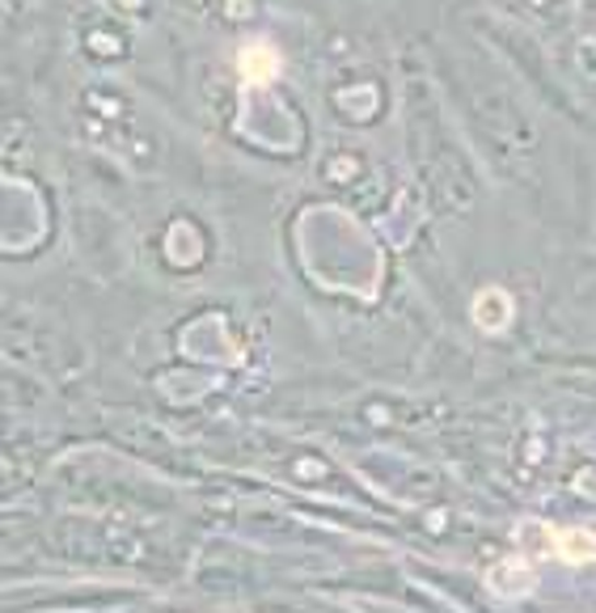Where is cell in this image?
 I'll return each mask as SVG.
<instances>
[{
  "label": "cell",
  "mask_w": 596,
  "mask_h": 613,
  "mask_svg": "<svg viewBox=\"0 0 596 613\" xmlns=\"http://www.w3.org/2000/svg\"><path fill=\"white\" fill-rule=\"evenodd\" d=\"M554 554L563 558V563H596V533L588 529H563L559 538H554Z\"/></svg>",
  "instance_id": "2"
},
{
  "label": "cell",
  "mask_w": 596,
  "mask_h": 613,
  "mask_svg": "<svg viewBox=\"0 0 596 613\" xmlns=\"http://www.w3.org/2000/svg\"><path fill=\"white\" fill-rule=\"evenodd\" d=\"M474 318H478V326L482 330H503L507 326V296L503 292H487V296H478L474 300Z\"/></svg>",
  "instance_id": "3"
},
{
  "label": "cell",
  "mask_w": 596,
  "mask_h": 613,
  "mask_svg": "<svg viewBox=\"0 0 596 613\" xmlns=\"http://www.w3.org/2000/svg\"><path fill=\"white\" fill-rule=\"evenodd\" d=\"M237 64H242L246 85H267V81L280 72V51H276L271 43H250V47L237 56Z\"/></svg>",
  "instance_id": "1"
}]
</instances>
